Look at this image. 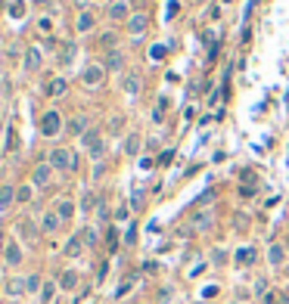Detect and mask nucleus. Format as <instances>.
Listing matches in <instances>:
<instances>
[{
  "instance_id": "obj_40",
  "label": "nucleus",
  "mask_w": 289,
  "mask_h": 304,
  "mask_svg": "<svg viewBox=\"0 0 289 304\" xmlns=\"http://www.w3.org/2000/svg\"><path fill=\"white\" fill-rule=\"evenodd\" d=\"M103 174H106V158L103 162H93V180H103Z\"/></svg>"
},
{
  "instance_id": "obj_11",
  "label": "nucleus",
  "mask_w": 289,
  "mask_h": 304,
  "mask_svg": "<svg viewBox=\"0 0 289 304\" xmlns=\"http://www.w3.org/2000/svg\"><path fill=\"white\" fill-rule=\"evenodd\" d=\"M106 16H109V22H127L131 19V0H112L109 3V10H106Z\"/></svg>"
},
{
  "instance_id": "obj_36",
  "label": "nucleus",
  "mask_w": 289,
  "mask_h": 304,
  "mask_svg": "<svg viewBox=\"0 0 289 304\" xmlns=\"http://www.w3.org/2000/svg\"><path fill=\"white\" fill-rule=\"evenodd\" d=\"M252 292H255V298H265L268 295V276H258L255 285H252Z\"/></svg>"
},
{
  "instance_id": "obj_35",
  "label": "nucleus",
  "mask_w": 289,
  "mask_h": 304,
  "mask_svg": "<svg viewBox=\"0 0 289 304\" xmlns=\"http://www.w3.org/2000/svg\"><path fill=\"white\" fill-rule=\"evenodd\" d=\"M103 239H106V246H109V251H115V248H118V230H115V227H112V224H109V230H106V236H103Z\"/></svg>"
},
{
  "instance_id": "obj_1",
  "label": "nucleus",
  "mask_w": 289,
  "mask_h": 304,
  "mask_svg": "<svg viewBox=\"0 0 289 304\" xmlns=\"http://www.w3.org/2000/svg\"><path fill=\"white\" fill-rule=\"evenodd\" d=\"M47 162L59 174H75L81 168V155L75 149H69V146H53V149L47 152Z\"/></svg>"
},
{
  "instance_id": "obj_14",
  "label": "nucleus",
  "mask_w": 289,
  "mask_h": 304,
  "mask_svg": "<svg viewBox=\"0 0 289 304\" xmlns=\"http://www.w3.org/2000/svg\"><path fill=\"white\" fill-rule=\"evenodd\" d=\"M3 295H6L10 301L25 298V295H28V292H25V276H10V280L3 283Z\"/></svg>"
},
{
  "instance_id": "obj_26",
  "label": "nucleus",
  "mask_w": 289,
  "mask_h": 304,
  "mask_svg": "<svg viewBox=\"0 0 289 304\" xmlns=\"http://www.w3.org/2000/svg\"><path fill=\"white\" fill-rule=\"evenodd\" d=\"M75 53H78V47H75L72 40H69V44H59V50H56V59H59L62 65H72V62H75Z\"/></svg>"
},
{
  "instance_id": "obj_49",
  "label": "nucleus",
  "mask_w": 289,
  "mask_h": 304,
  "mask_svg": "<svg viewBox=\"0 0 289 304\" xmlns=\"http://www.w3.org/2000/svg\"><path fill=\"white\" fill-rule=\"evenodd\" d=\"M224 3H227V0H224Z\"/></svg>"
},
{
  "instance_id": "obj_19",
  "label": "nucleus",
  "mask_w": 289,
  "mask_h": 304,
  "mask_svg": "<svg viewBox=\"0 0 289 304\" xmlns=\"http://www.w3.org/2000/svg\"><path fill=\"white\" fill-rule=\"evenodd\" d=\"M41 59H44V53H41L38 47H28V50H25V59H22V69L28 72V75H31V72H38L41 65H44Z\"/></svg>"
},
{
  "instance_id": "obj_25",
  "label": "nucleus",
  "mask_w": 289,
  "mask_h": 304,
  "mask_svg": "<svg viewBox=\"0 0 289 304\" xmlns=\"http://www.w3.org/2000/svg\"><path fill=\"white\" fill-rule=\"evenodd\" d=\"M97 205H100L97 192H93V190H84V192H81V202H78V211L90 214V211H97Z\"/></svg>"
},
{
  "instance_id": "obj_7",
  "label": "nucleus",
  "mask_w": 289,
  "mask_h": 304,
  "mask_svg": "<svg viewBox=\"0 0 289 304\" xmlns=\"http://www.w3.org/2000/svg\"><path fill=\"white\" fill-rule=\"evenodd\" d=\"M211 224H215V214H211V208H199V211H193L190 214V233H206L211 230Z\"/></svg>"
},
{
  "instance_id": "obj_41",
  "label": "nucleus",
  "mask_w": 289,
  "mask_h": 304,
  "mask_svg": "<svg viewBox=\"0 0 289 304\" xmlns=\"http://www.w3.org/2000/svg\"><path fill=\"white\" fill-rule=\"evenodd\" d=\"M22 10H25V6H22V0H10V13L16 16V19H22V16H25Z\"/></svg>"
},
{
  "instance_id": "obj_43",
  "label": "nucleus",
  "mask_w": 289,
  "mask_h": 304,
  "mask_svg": "<svg viewBox=\"0 0 289 304\" xmlns=\"http://www.w3.org/2000/svg\"><path fill=\"white\" fill-rule=\"evenodd\" d=\"M122 128H124V118H122V115H118V118H112V121H109V133H118Z\"/></svg>"
},
{
  "instance_id": "obj_29",
  "label": "nucleus",
  "mask_w": 289,
  "mask_h": 304,
  "mask_svg": "<svg viewBox=\"0 0 289 304\" xmlns=\"http://www.w3.org/2000/svg\"><path fill=\"white\" fill-rule=\"evenodd\" d=\"M31 196H35V187H31V183H22V187H16V205H28Z\"/></svg>"
},
{
  "instance_id": "obj_5",
  "label": "nucleus",
  "mask_w": 289,
  "mask_h": 304,
  "mask_svg": "<svg viewBox=\"0 0 289 304\" xmlns=\"http://www.w3.org/2000/svg\"><path fill=\"white\" fill-rule=\"evenodd\" d=\"M38 233H41V227L31 221V217H19V221H16V239H19V242L35 246V242H38Z\"/></svg>"
},
{
  "instance_id": "obj_39",
  "label": "nucleus",
  "mask_w": 289,
  "mask_h": 304,
  "mask_svg": "<svg viewBox=\"0 0 289 304\" xmlns=\"http://www.w3.org/2000/svg\"><path fill=\"white\" fill-rule=\"evenodd\" d=\"M97 221H100V224H106V221H109V208H106V202H103V199H100V205H97Z\"/></svg>"
},
{
  "instance_id": "obj_45",
  "label": "nucleus",
  "mask_w": 289,
  "mask_h": 304,
  "mask_svg": "<svg viewBox=\"0 0 289 304\" xmlns=\"http://www.w3.org/2000/svg\"><path fill=\"white\" fill-rule=\"evenodd\" d=\"M35 6H53V0H35Z\"/></svg>"
},
{
  "instance_id": "obj_37",
  "label": "nucleus",
  "mask_w": 289,
  "mask_h": 304,
  "mask_svg": "<svg viewBox=\"0 0 289 304\" xmlns=\"http://www.w3.org/2000/svg\"><path fill=\"white\" fill-rule=\"evenodd\" d=\"M124 246H137V224H131V227H127V233H124Z\"/></svg>"
},
{
  "instance_id": "obj_20",
  "label": "nucleus",
  "mask_w": 289,
  "mask_h": 304,
  "mask_svg": "<svg viewBox=\"0 0 289 304\" xmlns=\"http://www.w3.org/2000/svg\"><path fill=\"white\" fill-rule=\"evenodd\" d=\"M122 87H124V94L137 96L140 90H143V75H140V72H124V81H122Z\"/></svg>"
},
{
  "instance_id": "obj_44",
  "label": "nucleus",
  "mask_w": 289,
  "mask_h": 304,
  "mask_svg": "<svg viewBox=\"0 0 289 304\" xmlns=\"http://www.w3.org/2000/svg\"><path fill=\"white\" fill-rule=\"evenodd\" d=\"M143 270H146V273H156L159 264H156V261H146V264H143Z\"/></svg>"
},
{
  "instance_id": "obj_12",
  "label": "nucleus",
  "mask_w": 289,
  "mask_h": 304,
  "mask_svg": "<svg viewBox=\"0 0 289 304\" xmlns=\"http://www.w3.org/2000/svg\"><path fill=\"white\" fill-rule=\"evenodd\" d=\"M59 292H78L81 289V273H78V270H62V273H59Z\"/></svg>"
},
{
  "instance_id": "obj_31",
  "label": "nucleus",
  "mask_w": 289,
  "mask_h": 304,
  "mask_svg": "<svg viewBox=\"0 0 289 304\" xmlns=\"http://www.w3.org/2000/svg\"><path fill=\"white\" fill-rule=\"evenodd\" d=\"M56 289H59L56 280H44V289H41V304H50V301H53Z\"/></svg>"
},
{
  "instance_id": "obj_27",
  "label": "nucleus",
  "mask_w": 289,
  "mask_h": 304,
  "mask_svg": "<svg viewBox=\"0 0 289 304\" xmlns=\"http://www.w3.org/2000/svg\"><path fill=\"white\" fill-rule=\"evenodd\" d=\"M81 239H84V246H87V248H97L100 246V230H97V227H84V230H81Z\"/></svg>"
},
{
  "instance_id": "obj_46",
  "label": "nucleus",
  "mask_w": 289,
  "mask_h": 304,
  "mask_svg": "<svg viewBox=\"0 0 289 304\" xmlns=\"http://www.w3.org/2000/svg\"><path fill=\"white\" fill-rule=\"evenodd\" d=\"M277 304H289V298H286V295H280V298H277Z\"/></svg>"
},
{
  "instance_id": "obj_33",
  "label": "nucleus",
  "mask_w": 289,
  "mask_h": 304,
  "mask_svg": "<svg viewBox=\"0 0 289 304\" xmlns=\"http://www.w3.org/2000/svg\"><path fill=\"white\" fill-rule=\"evenodd\" d=\"M208 261H211V264H215V267H224L227 261H230V255H227V248H211Z\"/></svg>"
},
{
  "instance_id": "obj_21",
  "label": "nucleus",
  "mask_w": 289,
  "mask_h": 304,
  "mask_svg": "<svg viewBox=\"0 0 289 304\" xmlns=\"http://www.w3.org/2000/svg\"><path fill=\"white\" fill-rule=\"evenodd\" d=\"M53 211L59 214V221H62V224H69L72 217H75V211H78V205H75L72 199H65V196H62V199H59L56 205H53Z\"/></svg>"
},
{
  "instance_id": "obj_15",
  "label": "nucleus",
  "mask_w": 289,
  "mask_h": 304,
  "mask_svg": "<svg viewBox=\"0 0 289 304\" xmlns=\"http://www.w3.org/2000/svg\"><path fill=\"white\" fill-rule=\"evenodd\" d=\"M146 28H149V19H146L143 13H134L131 19H127V31H131L134 40H140L143 35H146Z\"/></svg>"
},
{
  "instance_id": "obj_9",
  "label": "nucleus",
  "mask_w": 289,
  "mask_h": 304,
  "mask_svg": "<svg viewBox=\"0 0 289 304\" xmlns=\"http://www.w3.org/2000/svg\"><path fill=\"white\" fill-rule=\"evenodd\" d=\"M265 258H268V264L274 267V270H280V267L286 264V258H289V246H286V242H280V239H274L268 246V255Z\"/></svg>"
},
{
  "instance_id": "obj_16",
  "label": "nucleus",
  "mask_w": 289,
  "mask_h": 304,
  "mask_svg": "<svg viewBox=\"0 0 289 304\" xmlns=\"http://www.w3.org/2000/svg\"><path fill=\"white\" fill-rule=\"evenodd\" d=\"M13 205H16V187L13 183H0V214H10Z\"/></svg>"
},
{
  "instance_id": "obj_38",
  "label": "nucleus",
  "mask_w": 289,
  "mask_h": 304,
  "mask_svg": "<svg viewBox=\"0 0 289 304\" xmlns=\"http://www.w3.org/2000/svg\"><path fill=\"white\" fill-rule=\"evenodd\" d=\"M165 56H168V47H162V44L149 47V59H165Z\"/></svg>"
},
{
  "instance_id": "obj_2",
  "label": "nucleus",
  "mask_w": 289,
  "mask_h": 304,
  "mask_svg": "<svg viewBox=\"0 0 289 304\" xmlns=\"http://www.w3.org/2000/svg\"><path fill=\"white\" fill-rule=\"evenodd\" d=\"M81 146H84V152H87L93 162H103V155H106V137H103V131H100V128H90L87 133H84Z\"/></svg>"
},
{
  "instance_id": "obj_13",
  "label": "nucleus",
  "mask_w": 289,
  "mask_h": 304,
  "mask_svg": "<svg viewBox=\"0 0 289 304\" xmlns=\"http://www.w3.org/2000/svg\"><path fill=\"white\" fill-rule=\"evenodd\" d=\"M38 227H41V233H44V236H53V233H59V227H62V221H59V214H56L53 208H47L44 214H41Z\"/></svg>"
},
{
  "instance_id": "obj_28",
  "label": "nucleus",
  "mask_w": 289,
  "mask_h": 304,
  "mask_svg": "<svg viewBox=\"0 0 289 304\" xmlns=\"http://www.w3.org/2000/svg\"><path fill=\"white\" fill-rule=\"evenodd\" d=\"M65 90H69V81L65 78H53L47 84V96H65Z\"/></svg>"
},
{
  "instance_id": "obj_4",
  "label": "nucleus",
  "mask_w": 289,
  "mask_h": 304,
  "mask_svg": "<svg viewBox=\"0 0 289 304\" xmlns=\"http://www.w3.org/2000/svg\"><path fill=\"white\" fill-rule=\"evenodd\" d=\"M22 261H25V248H22V242L16 239V236H10V239L3 242V264H6V270L22 267Z\"/></svg>"
},
{
  "instance_id": "obj_23",
  "label": "nucleus",
  "mask_w": 289,
  "mask_h": 304,
  "mask_svg": "<svg viewBox=\"0 0 289 304\" xmlns=\"http://www.w3.org/2000/svg\"><path fill=\"white\" fill-rule=\"evenodd\" d=\"M124 62H127L124 50H112V53H106L103 69H106V72H124Z\"/></svg>"
},
{
  "instance_id": "obj_8",
  "label": "nucleus",
  "mask_w": 289,
  "mask_h": 304,
  "mask_svg": "<svg viewBox=\"0 0 289 304\" xmlns=\"http://www.w3.org/2000/svg\"><path fill=\"white\" fill-rule=\"evenodd\" d=\"M103 81H106V69L100 62H90V65L81 69V84L84 87H100Z\"/></svg>"
},
{
  "instance_id": "obj_24",
  "label": "nucleus",
  "mask_w": 289,
  "mask_h": 304,
  "mask_svg": "<svg viewBox=\"0 0 289 304\" xmlns=\"http://www.w3.org/2000/svg\"><path fill=\"white\" fill-rule=\"evenodd\" d=\"M140 149H143V133H127L124 137V155L127 158H134V155H140Z\"/></svg>"
},
{
  "instance_id": "obj_34",
  "label": "nucleus",
  "mask_w": 289,
  "mask_h": 304,
  "mask_svg": "<svg viewBox=\"0 0 289 304\" xmlns=\"http://www.w3.org/2000/svg\"><path fill=\"white\" fill-rule=\"evenodd\" d=\"M100 44L112 53V50H118V35H115V31H103V35H100Z\"/></svg>"
},
{
  "instance_id": "obj_10",
  "label": "nucleus",
  "mask_w": 289,
  "mask_h": 304,
  "mask_svg": "<svg viewBox=\"0 0 289 304\" xmlns=\"http://www.w3.org/2000/svg\"><path fill=\"white\" fill-rule=\"evenodd\" d=\"M65 131H69V137H84V133L90 131V115L87 112H78V115H72L69 121H65Z\"/></svg>"
},
{
  "instance_id": "obj_48",
  "label": "nucleus",
  "mask_w": 289,
  "mask_h": 304,
  "mask_svg": "<svg viewBox=\"0 0 289 304\" xmlns=\"http://www.w3.org/2000/svg\"><path fill=\"white\" fill-rule=\"evenodd\" d=\"M286 106H289V99H286Z\"/></svg>"
},
{
  "instance_id": "obj_3",
  "label": "nucleus",
  "mask_w": 289,
  "mask_h": 304,
  "mask_svg": "<svg viewBox=\"0 0 289 304\" xmlns=\"http://www.w3.org/2000/svg\"><path fill=\"white\" fill-rule=\"evenodd\" d=\"M41 133L44 137H59V133L65 131V121H62V115H59V109H47L44 115H41Z\"/></svg>"
},
{
  "instance_id": "obj_6",
  "label": "nucleus",
  "mask_w": 289,
  "mask_h": 304,
  "mask_svg": "<svg viewBox=\"0 0 289 304\" xmlns=\"http://www.w3.org/2000/svg\"><path fill=\"white\" fill-rule=\"evenodd\" d=\"M53 177H56V171L50 168V162H38L35 171H31V187L35 190H47L50 183H53Z\"/></svg>"
},
{
  "instance_id": "obj_17",
  "label": "nucleus",
  "mask_w": 289,
  "mask_h": 304,
  "mask_svg": "<svg viewBox=\"0 0 289 304\" xmlns=\"http://www.w3.org/2000/svg\"><path fill=\"white\" fill-rule=\"evenodd\" d=\"M84 248H87V246H84V239H81V230H78L75 236H69V242L62 246V255L72 261V258H81V251H84Z\"/></svg>"
},
{
  "instance_id": "obj_42",
  "label": "nucleus",
  "mask_w": 289,
  "mask_h": 304,
  "mask_svg": "<svg viewBox=\"0 0 289 304\" xmlns=\"http://www.w3.org/2000/svg\"><path fill=\"white\" fill-rule=\"evenodd\" d=\"M127 214H131V205H118L112 217H115V221H127Z\"/></svg>"
},
{
  "instance_id": "obj_30",
  "label": "nucleus",
  "mask_w": 289,
  "mask_h": 304,
  "mask_svg": "<svg viewBox=\"0 0 289 304\" xmlns=\"http://www.w3.org/2000/svg\"><path fill=\"white\" fill-rule=\"evenodd\" d=\"M41 289H44V280H41V273H28V276H25V292H28V295H41Z\"/></svg>"
},
{
  "instance_id": "obj_32",
  "label": "nucleus",
  "mask_w": 289,
  "mask_h": 304,
  "mask_svg": "<svg viewBox=\"0 0 289 304\" xmlns=\"http://www.w3.org/2000/svg\"><path fill=\"white\" fill-rule=\"evenodd\" d=\"M127 205H131L134 211H140L143 205H146V190H143V187H137V190L131 192V202H127Z\"/></svg>"
},
{
  "instance_id": "obj_22",
  "label": "nucleus",
  "mask_w": 289,
  "mask_h": 304,
  "mask_svg": "<svg viewBox=\"0 0 289 304\" xmlns=\"http://www.w3.org/2000/svg\"><path fill=\"white\" fill-rule=\"evenodd\" d=\"M93 25H97V16H93L90 10H81L78 16H75V31H78V35H87V31H93Z\"/></svg>"
},
{
  "instance_id": "obj_47",
  "label": "nucleus",
  "mask_w": 289,
  "mask_h": 304,
  "mask_svg": "<svg viewBox=\"0 0 289 304\" xmlns=\"http://www.w3.org/2000/svg\"><path fill=\"white\" fill-rule=\"evenodd\" d=\"M75 3H78V6H84V3H87V0H75Z\"/></svg>"
},
{
  "instance_id": "obj_18",
  "label": "nucleus",
  "mask_w": 289,
  "mask_h": 304,
  "mask_svg": "<svg viewBox=\"0 0 289 304\" xmlns=\"http://www.w3.org/2000/svg\"><path fill=\"white\" fill-rule=\"evenodd\" d=\"M233 261H236L240 267H252L255 261H258V248H255V246H243V248H236V251H233Z\"/></svg>"
}]
</instances>
